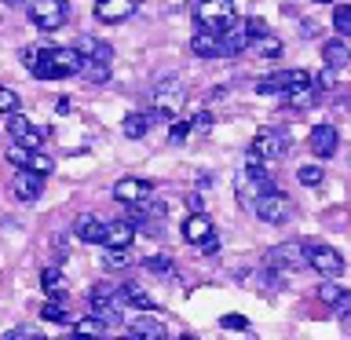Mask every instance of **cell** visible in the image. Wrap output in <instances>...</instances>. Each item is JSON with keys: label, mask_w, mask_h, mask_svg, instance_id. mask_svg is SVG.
<instances>
[{"label": "cell", "mask_w": 351, "mask_h": 340, "mask_svg": "<svg viewBox=\"0 0 351 340\" xmlns=\"http://www.w3.org/2000/svg\"><path fill=\"white\" fill-rule=\"evenodd\" d=\"M29 73L37 77V81H62V77L81 73V55L73 48H40Z\"/></svg>", "instance_id": "cell-1"}, {"label": "cell", "mask_w": 351, "mask_h": 340, "mask_svg": "<svg viewBox=\"0 0 351 340\" xmlns=\"http://www.w3.org/2000/svg\"><path fill=\"white\" fill-rule=\"evenodd\" d=\"M194 19L208 33H223L238 22V8H234V0H197Z\"/></svg>", "instance_id": "cell-2"}, {"label": "cell", "mask_w": 351, "mask_h": 340, "mask_svg": "<svg viewBox=\"0 0 351 340\" xmlns=\"http://www.w3.org/2000/svg\"><path fill=\"white\" fill-rule=\"evenodd\" d=\"M88 304H92V315L95 318H103V322H121L125 318V293H121V285H95L92 296H88Z\"/></svg>", "instance_id": "cell-3"}, {"label": "cell", "mask_w": 351, "mask_h": 340, "mask_svg": "<svg viewBox=\"0 0 351 340\" xmlns=\"http://www.w3.org/2000/svg\"><path fill=\"white\" fill-rule=\"evenodd\" d=\"M183 84L176 81V77H161L158 84H154V92H150V106H154V114L158 117H176L183 110Z\"/></svg>", "instance_id": "cell-4"}, {"label": "cell", "mask_w": 351, "mask_h": 340, "mask_svg": "<svg viewBox=\"0 0 351 340\" xmlns=\"http://www.w3.org/2000/svg\"><path fill=\"white\" fill-rule=\"evenodd\" d=\"M29 19H33V26H37V29L51 33V29L66 26V19H70V4H66V0H29Z\"/></svg>", "instance_id": "cell-5"}, {"label": "cell", "mask_w": 351, "mask_h": 340, "mask_svg": "<svg viewBox=\"0 0 351 340\" xmlns=\"http://www.w3.org/2000/svg\"><path fill=\"white\" fill-rule=\"evenodd\" d=\"M300 88H311V73L307 70H282L256 81L260 95H289V92H300Z\"/></svg>", "instance_id": "cell-6"}, {"label": "cell", "mask_w": 351, "mask_h": 340, "mask_svg": "<svg viewBox=\"0 0 351 340\" xmlns=\"http://www.w3.org/2000/svg\"><path fill=\"white\" fill-rule=\"evenodd\" d=\"M304 256H307V267L318 271L322 278H340V274H344V256H340L333 245L311 241V245H304Z\"/></svg>", "instance_id": "cell-7"}, {"label": "cell", "mask_w": 351, "mask_h": 340, "mask_svg": "<svg viewBox=\"0 0 351 340\" xmlns=\"http://www.w3.org/2000/svg\"><path fill=\"white\" fill-rule=\"evenodd\" d=\"M285 150H289V132L263 128V132H256V139H252L249 158H256V161H278Z\"/></svg>", "instance_id": "cell-8"}, {"label": "cell", "mask_w": 351, "mask_h": 340, "mask_svg": "<svg viewBox=\"0 0 351 340\" xmlns=\"http://www.w3.org/2000/svg\"><path fill=\"white\" fill-rule=\"evenodd\" d=\"M256 216L263 219V223H271V227L289 223V219H293V197H289V194H282V191L263 194L260 202H256Z\"/></svg>", "instance_id": "cell-9"}, {"label": "cell", "mask_w": 351, "mask_h": 340, "mask_svg": "<svg viewBox=\"0 0 351 340\" xmlns=\"http://www.w3.org/2000/svg\"><path fill=\"white\" fill-rule=\"evenodd\" d=\"M271 271H300L307 267V256H304V245L300 241H282V245H271L267 256H263Z\"/></svg>", "instance_id": "cell-10"}, {"label": "cell", "mask_w": 351, "mask_h": 340, "mask_svg": "<svg viewBox=\"0 0 351 340\" xmlns=\"http://www.w3.org/2000/svg\"><path fill=\"white\" fill-rule=\"evenodd\" d=\"M150 194H154V183L139 180V175H125V180L114 183V197L125 202V205H136V202H143V197H150Z\"/></svg>", "instance_id": "cell-11"}, {"label": "cell", "mask_w": 351, "mask_h": 340, "mask_svg": "<svg viewBox=\"0 0 351 340\" xmlns=\"http://www.w3.org/2000/svg\"><path fill=\"white\" fill-rule=\"evenodd\" d=\"M139 0H95V19L99 22H125L128 15H136Z\"/></svg>", "instance_id": "cell-12"}, {"label": "cell", "mask_w": 351, "mask_h": 340, "mask_svg": "<svg viewBox=\"0 0 351 340\" xmlns=\"http://www.w3.org/2000/svg\"><path fill=\"white\" fill-rule=\"evenodd\" d=\"M307 147H311L315 158H333L337 154V128L333 125H315L311 136H307Z\"/></svg>", "instance_id": "cell-13"}, {"label": "cell", "mask_w": 351, "mask_h": 340, "mask_svg": "<svg viewBox=\"0 0 351 340\" xmlns=\"http://www.w3.org/2000/svg\"><path fill=\"white\" fill-rule=\"evenodd\" d=\"M73 51L81 55L84 62H103V66H110V59H114V48H110L106 40H99V37H81L73 44Z\"/></svg>", "instance_id": "cell-14"}, {"label": "cell", "mask_w": 351, "mask_h": 340, "mask_svg": "<svg viewBox=\"0 0 351 340\" xmlns=\"http://www.w3.org/2000/svg\"><path fill=\"white\" fill-rule=\"evenodd\" d=\"M249 48V33H245V26L241 22H234L230 29H223L219 33V59H230V55H241Z\"/></svg>", "instance_id": "cell-15"}, {"label": "cell", "mask_w": 351, "mask_h": 340, "mask_svg": "<svg viewBox=\"0 0 351 340\" xmlns=\"http://www.w3.org/2000/svg\"><path fill=\"white\" fill-rule=\"evenodd\" d=\"M165 202H158V197H143V202L128 205V223L132 219H139V223H158V219H165Z\"/></svg>", "instance_id": "cell-16"}, {"label": "cell", "mask_w": 351, "mask_h": 340, "mask_svg": "<svg viewBox=\"0 0 351 340\" xmlns=\"http://www.w3.org/2000/svg\"><path fill=\"white\" fill-rule=\"evenodd\" d=\"M183 238L191 241V245H205L208 238H213V219H208L205 212H191L183 223Z\"/></svg>", "instance_id": "cell-17"}, {"label": "cell", "mask_w": 351, "mask_h": 340, "mask_svg": "<svg viewBox=\"0 0 351 340\" xmlns=\"http://www.w3.org/2000/svg\"><path fill=\"white\" fill-rule=\"evenodd\" d=\"M15 197L19 202H37V197L44 194V175H37V172H26L22 169L19 175H15Z\"/></svg>", "instance_id": "cell-18"}, {"label": "cell", "mask_w": 351, "mask_h": 340, "mask_svg": "<svg viewBox=\"0 0 351 340\" xmlns=\"http://www.w3.org/2000/svg\"><path fill=\"white\" fill-rule=\"evenodd\" d=\"M132 238H136V227H132L128 219H114V223H106V230H103L106 249H128Z\"/></svg>", "instance_id": "cell-19"}, {"label": "cell", "mask_w": 351, "mask_h": 340, "mask_svg": "<svg viewBox=\"0 0 351 340\" xmlns=\"http://www.w3.org/2000/svg\"><path fill=\"white\" fill-rule=\"evenodd\" d=\"M154 121H158V114H147V110H132V114L121 121V132H125L128 139H143L147 132L154 128Z\"/></svg>", "instance_id": "cell-20"}, {"label": "cell", "mask_w": 351, "mask_h": 340, "mask_svg": "<svg viewBox=\"0 0 351 340\" xmlns=\"http://www.w3.org/2000/svg\"><path fill=\"white\" fill-rule=\"evenodd\" d=\"M103 230H106V223H103L99 216H92V212H84V216H77V219H73V234L81 238V241H88V245L103 241Z\"/></svg>", "instance_id": "cell-21"}, {"label": "cell", "mask_w": 351, "mask_h": 340, "mask_svg": "<svg viewBox=\"0 0 351 340\" xmlns=\"http://www.w3.org/2000/svg\"><path fill=\"white\" fill-rule=\"evenodd\" d=\"M191 51L197 55V59H219V33L197 29L191 37Z\"/></svg>", "instance_id": "cell-22"}, {"label": "cell", "mask_w": 351, "mask_h": 340, "mask_svg": "<svg viewBox=\"0 0 351 340\" xmlns=\"http://www.w3.org/2000/svg\"><path fill=\"white\" fill-rule=\"evenodd\" d=\"M322 59H326V70H344L351 62V48L344 40H326L322 44Z\"/></svg>", "instance_id": "cell-23"}, {"label": "cell", "mask_w": 351, "mask_h": 340, "mask_svg": "<svg viewBox=\"0 0 351 340\" xmlns=\"http://www.w3.org/2000/svg\"><path fill=\"white\" fill-rule=\"evenodd\" d=\"M132 337L136 340H165V326L154 315H139V318H132Z\"/></svg>", "instance_id": "cell-24"}, {"label": "cell", "mask_w": 351, "mask_h": 340, "mask_svg": "<svg viewBox=\"0 0 351 340\" xmlns=\"http://www.w3.org/2000/svg\"><path fill=\"white\" fill-rule=\"evenodd\" d=\"M121 293H125V300L132 304V307H143V311H158V300L143 289V285H136V282H125L121 285Z\"/></svg>", "instance_id": "cell-25"}, {"label": "cell", "mask_w": 351, "mask_h": 340, "mask_svg": "<svg viewBox=\"0 0 351 340\" xmlns=\"http://www.w3.org/2000/svg\"><path fill=\"white\" fill-rule=\"evenodd\" d=\"M73 329H77V337H81V340H99V337H106V322H103V318H95V315L77 318Z\"/></svg>", "instance_id": "cell-26"}, {"label": "cell", "mask_w": 351, "mask_h": 340, "mask_svg": "<svg viewBox=\"0 0 351 340\" xmlns=\"http://www.w3.org/2000/svg\"><path fill=\"white\" fill-rule=\"evenodd\" d=\"M249 48H256V55H263V59H278L285 44H282L278 37H274V33H263V37H260V40H252Z\"/></svg>", "instance_id": "cell-27"}, {"label": "cell", "mask_w": 351, "mask_h": 340, "mask_svg": "<svg viewBox=\"0 0 351 340\" xmlns=\"http://www.w3.org/2000/svg\"><path fill=\"white\" fill-rule=\"evenodd\" d=\"M40 285H44V293H48V296H62L66 293V274L48 267V271H40Z\"/></svg>", "instance_id": "cell-28"}, {"label": "cell", "mask_w": 351, "mask_h": 340, "mask_svg": "<svg viewBox=\"0 0 351 340\" xmlns=\"http://www.w3.org/2000/svg\"><path fill=\"white\" fill-rule=\"evenodd\" d=\"M81 77H84V81H92V84H106V81H110V66H103V62H84V59H81Z\"/></svg>", "instance_id": "cell-29"}, {"label": "cell", "mask_w": 351, "mask_h": 340, "mask_svg": "<svg viewBox=\"0 0 351 340\" xmlns=\"http://www.w3.org/2000/svg\"><path fill=\"white\" fill-rule=\"evenodd\" d=\"M296 180H300L304 186H318L326 180V172L318 169V165H300V169H296Z\"/></svg>", "instance_id": "cell-30"}, {"label": "cell", "mask_w": 351, "mask_h": 340, "mask_svg": "<svg viewBox=\"0 0 351 340\" xmlns=\"http://www.w3.org/2000/svg\"><path fill=\"white\" fill-rule=\"evenodd\" d=\"M55 169V161L48 158V154H40V150H33L29 154V165H26V172H37V175H48Z\"/></svg>", "instance_id": "cell-31"}, {"label": "cell", "mask_w": 351, "mask_h": 340, "mask_svg": "<svg viewBox=\"0 0 351 340\" xmlns=\"http://www.w3.org/2000/svg\"><path fill=\"white\" fill-rule=\"evenodd\" d=\"M40 318H44V322H77V318L66 311V307H59V304H44L40 307Z\"/></svg>", "instance_id": "cell-32"}, {"label": "cell", "mask_w": 351, "mask_h": 340, "mask_svg": "<svg viewBox=\"0 0 351 340\" xmlns=\"http://www.w3.org/2000/svg\"><path fill=\"white\" fill-rule=\"evenodd\" d=\"M4 340H48L40 333V329H33V326H15V329H8Z\"/></svg>", "instance_id": "cell-33"}, {"label": "cell", "mask_w": 351, "mask_h": 340, "mask_svg": "<svg viewBox=\"0 0 351 340\" xmlns=\"http://www.w3.org/2000/svg\"><path fill=\"white\" fill-rule=\"evenodd\" d=\"M333 26H337V33L351 37V4H340V8L333 11Z\"/></svg>", "instance_id": "cell-34"}, {"label": "cell", "mask_w": 351, "mask_h": 340, "mask_svg": "<svg viewBox=\"0 0 351 340\" xmlns=\"http://www.w3.org/2000/svg\"><path fill=\"white\" fill-rule=\"evenodd\" d=\"M29 147H22V143H15V147H8V161L11 165H15V169H26V165H29Z\"/></svg>", "instance_id": "cell-35"}, {"label": "cell", "mask_w": 351, "mask_h": 340, "mask_svg": "<svg viewBox=\"0 0 351 340\" xmlns=\"http://www.w3.org/2000/svg\"><path fill=\"white\" fill-rule=\"evenodd\" d=\"M147 271H154V274H172L176 263H172V256H147Z\"/></svg>", "instance_id": "cell-36"}, {"label": "cell", "mask_w": 351, "mask_h": 340, "mask_svg": "<svg viewBox=\"0 0 351 340\" xmlns=\"http://www.w3.org/2000/svg\"><path fill=\"white\" fill-rule=\"evenodd\" d=\"M0 114H19V95L0 84Z\"/></svg>", "instance_id": "cell-37"}, {"label": "cell", "mask_w": 351, "mask_h": 340, "mask_svg": "<svg viewBox=\"0 0 351 340\" xmlns=\"http://www.w3.org/2000/svg\"><path fill=\"white\" fill-rule=\"evenodd\" d=\"M103 263H106V267H128L132 256H128V249H106Z\"/></svg>", "instance_id": "cell-38"}, {"label": "cell", "mask_w": 351, "mask_h": 340, "mask_svg": "<svg viewBox=\"0 0 351 340\" xmlns=\"http://www.w3.org/2000/svg\"><path fill=\"white\" fill-rule=\"evenodd\" d=\"M344 293H348V289H340V285H322V289H318L322 304H329V307H337L340 300H344Z\"/></svg>", "instance_id": "cell-39"}, {"label": "cell", "mask_w": 351, "mask_h": 340, "mask_svg": "<svg viewBox=\"0 0 351 340\" xmlns=\"http://www.w3.org/2000/svg\"><path fill=\"white\" fill-rule=\"evenodd\" d=\"M241 26H245V33H249V44H252V40H260L263 33H267V22H263V19H245Z\"/></svg>", "instance_id": "cell-40"}, {"label": "cell", "mask_w": 351, "mask_h": 340, "mask_svg": "<svg viewBox=\"0 0 351 340\" xmlns=\"http://www.w3.org/2000/svg\"><path fill=\"white\" fill-rule=\"evenodd\" d=\"M186 136H191V125H186V121H176L169 128V143H186Z\"/></svg>", "instance_id": "cell-41"}, {"label": "cell", "mask_w": 351, "mask_h": 340, "mask_svg": "<svg viewBox=\"0 0 351 340\" xmlns=\"http://www.w3.org/2000/svg\"><path fill=\"white\" fill-rule=\"evenodd\" d=\"M219 326H223V329H249V322L241 315H223V318H219Z\"/></svg>", "instance_id": "cell-42"}, {"label": "cell", "mask_w": 351, "mask_h": 340, "mask_svg": "<svg viewBox=\"0 0 351 340\" xmlns=\"http://www.w3.org/2000/svg\"><path fill=\"white\" fill-rule=\"evenodd\" d=\"M37 55H40V48H22V66H26V70H33V62H37Z\"/></svg>", "instance_id": "cell-43"}, {"label": "cell", "mask_w": 351, "mask_h": 340, "mask_svg": "<svg viewBox=\"0 0 351 340\" xmlns=\"http://www.w3.org/2000/svg\"><path fill=\"white\" fill-rule=\"evenodd\" d=\"M191 128H197V132H208V128H213V114H197Z\"/></svg>", "instance_id": "cell-44"}, {"label": "cell", "mask_w": 351, "mask_h": 340, "mask_svg": "<svg viewBox=\"0 0 351 340\" xmlns=\"http://www.w3.org/2000/svg\"><path fill=\"white\" fill-rule=\"evenodd\" d=\"M186 205H191L194 212H202V197H197V194H191V197H186Z\"/></svg>", "instance_id": "cell-45"}, {"label": "cell", "mask_w": 351, "mask_h": 340, "mask_svg": "<svg viewBox=\"0 0 351 340\" xmlns=\"http://www.w3.org/2000/svg\"><path fill=\"white\" fill-rule=\"evenodd\" d=\"M202 249H205V252H216V249H219V241H216V234H213V238H208V241H205V245H202Z\"/></svg>", "instance_id": "cell-46"}, {"label": "cell", "mask_w": 351, "mask_h": 340, "mask_svg": "<svg viewBox=\"0 0 351 340\" xmlns=\"http://www.w3.org/2000/svg\"><path fill=\"white\" fill-rule=\"evenodd\" d=\"M340 322H344V329L351 333V311H348V315H340Z\"/></svg>", "instance_id": "cell-47"}, {"label": "cell", "mask_w": 351, "mask_h": 340, "mask_svg": "<svg viewBox=\"0 0 351 340\" xmlns=\"http://www.w3.org/2000/svg\"><path fill=\"white\" fill-rule=\"evenodd\" d=\"M176 340H197V337H191V333H183V337H176Z\"/></svg>", "instance_id": "cell-48"}, {"label": "cell", "mask_w": 351, "mask_h": 340, "mask_svg": "<svg viewBox=\"0 0 351 340\" xmlns=\"http://www.w3.org/2000/svg\"><path fill=\"white\" fill-rule=\"evenodd\" d=\"M59 340H81V337H77V333H73V337H59Z\"/></svg>", "instance_id": "cell-49"}, {"label": "cell", "mask_w": 351, "mask_h": 340, "mask_svg": "<svg viewBox=\"0 0 351 340\" xmlns=\"http://www.w3.org/2000/svg\"><path fill=\"white\" fill-rule=\"evenodd\" d=\"M117 340H136V337H117Z\"/></svg>", "instance_id": "cell-50"}, {"label": "cell", "mask_w": 351, "mask_h": 340, "mask_svg": "<svg viewBox=\"0 0 351 340\" xmlns=\"http://www.w3.org/2000/svg\"><path fill=\"white\" fill-rule=\"evenodd\" d=\"M315 4H329V0H315Z\"/></svg>", "instance_id": "cell-51"}]
</instances>
